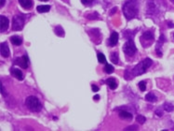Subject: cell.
Wrapping results in <instances>:
<instances>
[{
	"label": "cell",
	"instance_id": "6da1fadb",
	"mask_svg": "<svg viewBox=\"0 0 174 131\" xmlns=\"http://www.w3.org/2000/svg\"><path fill=\"white\" fill-rule=\"evenodd\" d=\"M153 61L149 58H145L143 61L140 62L137 66H135L133 68L126 70L125 72V79L126 80H130L135 76H140L143 73L146 72L147 68H149L152 65Z\"/></svg>",
	"mask_w": 174,
	"mask_h": 131
},
{
	"label": "cell",
	"instance_id": "7a4b0ae2",
	"mask_svg": "<svg viewBox=\"0 0 174 131\" xmlns=\"http://www.w3.org/2000/svg\"><path fill=\"white\" fill-rule=\"evenodd\" d=\"M139 12V6L135 0H129L123 6V13L127 20L135 18Z\"/></svg>",
	"mask_w": 174,
	"mask_h": 131
},
{
	"label": "cell",
	"instance_id": "3957f363",
	"mask_svg": "<svg viewBox=\"0 0 174 131\" xmlns=\"http://www.w3.org/2000/svg\"><path fill=\"white\" fill-rule=\"evenodd\" d=\"M25 104L27 106V108L32 110V112H35V113H38L42 109V105H41L40 101L38 100L37 97H34V96H31V97H28L26 98V101H25Z\"/></svg>",
	"mask_w": 174,
	"mask_h": 131
},
{
	"label": "cell",
	"instance_id": "277c9868",
	"mask_svg": "<svg viewBox=\"0 0 174 131\" xmlns=\"http://www.w3.org/2000/svg\"><path fill=\"white\" fill-rule=\"evenodd\" d=\"M123 51H124L126 55H129V56H132L135 54V53L137 52V48L135 46V43L133 41L132 38H129L128 41L124 44V46H123Z\"/></svg>",
	"mask_w": 174,
	"mask_h": 131
},
{
	"label": "cell",
	"instance_id": "5b68a950",
	"mask_svg": "<svg viewBox=\"0 0 174 131\" xmlns=\"http://www.w3.org/2000/svg\"><path fill=\"white\" fill-rule=\"evenodd\" d=\"M24 26V18L23 16H14L12 19V29L14 31H20Z\"/></svg>",
	"mask_w": 174,
	"mask_h": 131
},
{
	"label": "cell",
	"instance_id": "8992f818",
	"mask_svg": "<svg viewBox=\"0 0 174 131\" xmlns=\"http://www.w3.org/2000/svg\"><path fill=\"white\" fill-rule=\"evenodd\" d=\"M153 40H154V34L151 31L144 32L141 37V43L144 48H147L149 45H151Z\"/></svg>",
	"mask_w": 174,
	"mask_h": 131
},
{
	"label": "cell",
	"instance_id": "52a82bcc",
	"mask_svg": "<svg viewBox=\"0 0 174 131\" xmlns=\"http://www.w3.org/2000/svg\"><path fill=\"white\" fill-rule=\"evenodd\" d=\"M157 13V6L153 0H148L147 2V15H156Z\"/></svg>",
	"mask_w": 174,
	"mask_h": 131
},
{
	"label": "cell",
	"instance_id": "ba28073f",
	"mask_svg": "<svg viewBox=\"0 0 174 131\" xmlns=\"http://www.w3.org/2000/svg\"><path fill=\"white\" fill-rule=\"evenodd\" d=\"M14 64L20 66L23 68H27L28 67V64H29V60L27 55H23L22 57H18L14 60Z\"/></svg>",
	"mask_w": 174,
	"mask_h": 131
},
{
	"label": "cell",
	"instance_id": "9c48e42d",
	"mask_svg": "<svg viewBox=\"0 0 174 131\" xmlns=\"http://www.w3.org/2000/svg\"><path fill=\"white\" fill-rule=\"evenodd\" d=\"M0 50H1V54L3 57L7 58L9 56V49L7 42H2L0 44Z\"/></svg>",
	"mask_w": 174,
	"mask_h": 131
},
{
	"label": "cell",
	"instance_id": "30bf717a",
	"mask_svg": "<svg viewBox=\"0 0 174 131\" xmlns=\"http://www.w3.org/2000/svg\"><path fill=\"white\" fill-rule=\"evenodd\" d=\"M10 72H11L12 76H14V77H15L16 79H18L19 80H23V74L22 70H20V69L12 67L11 69H10Z\"/></svg>",
	"mask_w": 174,
	"mask_h": 131
},
{
	"label": "cell",
	"instance_id": "8fae6325",
	"mask_svg": "<svg viewBox=\"0 0 174 131\" xmlns=\"http://www.w3.org/2000/svg\"><path fill=\"white\" fill-rule=\"evenodd\" d=\"M166 40H165V37H164L163 35H161L160 36V38H159V40L157 41V47H156V52H157V54H158V56H161L162 55V51H161V46H162V43L163 42H165Z\"/></svg>",
	"mask_w": 174,
	"mask_h": 131
},
{
	"label": "cell",
	"instance_id": "7c38bea8",
	"mask_svg": "<svg viewBox=\"0 0 174 131\" xmlns=\"http://www.w3.org/2000/svg\"><path fill=\"white\" fill-rule=\"evenodd\" d=\"M118 41V34L117 32H112L110 38H109V45L110 46H116Z\"/></svg>",
	"mask_w": 174,
	"mask_h": 131
},
{
	"label": "cell",
	"instance_id": "4fadbf2b",
	"mask_svg": "<svg viewBox=\"0 0 174 131\" xmlns=\"http://www.w3.org/2000/svg\"><path fill=\"white\" fill-rule=\"evenodd\" d=\"M0 19H1V31L2 32H4V31H6V30L8 28V24H9V22H8V18H6L5 16H0Z\"/></svg>",
	"mask_w": 174,
	"mask_h": 131
},
{
	"label": "cell",
	"instance_id": "5bb4252c",
	"mask_svg": "<svg viewBox=\"0 0 174 131\" xmlns=\"http://www.w3.org/2000/svg\"><path fill=\"white\" fill-rule=\"evenodd\" d=\"M20 5L24 8H31L34 5L33 0H19Z\"/></svg>",
	"mask_w": 174,
	"mask_h": 131
},
{
	"label": "cell",
	"instance_id": "9a60e30c",
	"mask_svg": "<svg viewBox=\"0 0 174 131\" xmlns=\"http://www.w3.org/2000/svg\"><path fill=\"white\" fill-rule=\"evenodd\" d=\"M119 116L122 119H125V120H131L132 119V114L129 112H128V110H119Z\"/></svg>",
	"mask_w": 174,
	"mask_h": 131
},
{
	"label": "cell",
	"instance_id": "2e32d148",
	"mask_svg": "<svg viewBox=\"0 0 174 131\" xmlns=\"http://www.w3.org/2000/svg\"><path fill=\"white\" fill-rule=\"evenodd\" d=\"M105 83H106V84L109 86V88L112 89V90H115V89H117V82H116V80L113 79V78L107 79Z\"/></svg>",
	"mask_w": 174,
	"mask_h": 131
},
{
	"label": "cell",
	"instance_id": "e0dca14e",
	"mask_svg": "<svg viewBox=\"0 0 174 131\" xmlns=\"http://www.w3.org/2000/svg\"><path fill=\"white\" fill-rule=\"evenodd\" d=\"M10 41H11V43L15 46H20L23 43V39L19 36H12L11 38H10Z\"/></svg>",
	"mask_w": 174,
	"mask_h": 131
},
{
	"label": "cell",
	"instance_id": "ac0fdd59",
	"mask_svg": "<svg viewBox=\"0 0 174 131\" xmlns=\"http://www.w3.org/2000/svg\"><path fill=\"white\" fill-rule=\"evenodd\" d=\"M50 9V6L48 5H42V6H37L36 11L40 13H44V12H48Z\"/></svg>",
	"mask_w": 174,
	"mask_h": 131
},
{
	"label": "cell",
	"instance_id": "d6986e66",
	"mask_svg": "<svg viewBox=\"0 0 174 131\" xmlns=\"http://www.w3.org/2000/svg\"><path fill=\"white\" fill-rule=\"evenodd\" d=\"M54 32L59 37H64V30L63 29L61 25H57L54 29Z\"/></svg>",
	"mask_w": 174,
	"mask_h": 131
},
{
	"label": "cell",
	"instance_id": "ffe728a7",
	"mask_svg": "<svg viewBox=\"0 0 174 131\" xmlns=\"http://www.w3.org/2000/svg\"><path fill=\"white\" fill-rule=\"evenodd\" d=\"M145 99L147 100V101H149V102H156L157 100V97L155 96V94L154 93H148L146 96H145Z\"/></svg>",
	"mask_w": 174,
	"mask_h": 131
},
{
	"label": "cell",
	"instance_id": "44dd1931",
	"mask_svg": "<svg viewBox=\"0 0 174 131\" xmlns=\"http://www.w3.org/2000/svg\"><path fill=\"white\" fill-rule=\"evenodd\" d=\"M81 2H82V4L87 7H91L94 4H96L98 2V0H81Z\"/></svg>",
	"mask_w": 174,
	"mask_h": 131
},
{
	"label": "cell",
	"instance_id": "7402d4cb",
	"mask_svg": "<svg viewBox=\"0 0 174 131\" xmlns=\"http://www.w3.org/2000/svg\"><path fill=\"white\" fill-rule=\"evenodd\" d=\"M110 59L114 64H118V54L117 52L112 53L111 56H110Z\"/></svg>",
	"mask_w": 174,
	"mask_h": 131
},
{
	"label": "cell",
	"instance_id": "603a6c76",
	"mask_svg": "<svg viewBox=\"0 0 174 131\" xmlns=\"http://www.w3.org/2000/svg\"><path fill=\"white\" fill-rule=\"evenodd\" d=\"M162 107H163V109L165 110L166 112H168V113H170V112H172V110H174L173 105L170 104V103H164Z\"/></svg>",
	"mask_w": 174,
	"mask_h": 131
},
{
	"label": "cell",
	"instance_id": "cb8c5ba5",
	"mask_svg": "<svg viewBox=\"0 0 174 131\" xmlns=\"http://www.w3.org/2000/svg\"><path fill=\"white\" fill-rule=\"evenodd\" d=\"M97 57H98V61L101 64H106V58H105L104 54H102L101 53H99L97 54Z\"/></svg>",
	"mask_w": 174,
	"mask_h": 131
},
{
	"label": "cell",
	"instance_id": "d4e9b609",
	"mask_svg": "<svg viewBox=\"0 0 174 131\" xmlns=\"http://www.w3.org/2000/svg\"><path fill=\"white\" fill-rule=\"evenodd\" d=\"M104 70H105V72H106L107 74H111V73L114 72L115 68H114V67H113L112 65L106 64V65H105V68H104Z\"/></svg>",
	"mask_w": 174,
	"mask_h": 131
},
{
	"label": "cell",
	"instance_id": "484cf974",
	"mask_svg": "<svg viewBox=\"0 0 174 131\" xmlns=\"http://www.w3.org/2000/svg\"><path fill=\"white\" fill-rule=\"evenodd\" d=\"M136 121H137L138 123H140V124H144V122L146 121V119H145L144 116H142V115H138V116L136 117Z\"/></svg>",
	"mask_w": 174,
	"mask_h": 131
},
{
	"label": "cell",
	"instance_id": "4316f807",
	"mask_svg": "<svg viewBox=\"0 0 174 131\" xmlns=\"http://www.w3.org/2000/svg\"><path fill=\"white\" fill-rule=\"evenodd\" d=\"M139 88H140L141 91H145V90H146L145 82H140L139 83Z\"/></svg>",
	"mask_w": 174,
	"mask_h": 131
},
{
	"label": "cell",
	"instance_id": "83f0119b",
	"mask_svg": "<svg viewBox=\"0 0 174 131\" xmlns=\"http://www.w3.org/2000/svg\"><path fill=\"white\" fill-rule=\"evenodd\" d=\"M138 126H128L125 128V130H137Z\"/></svg>",
	"mask_w": 174,
	"mask_h": 131
},
{
	"label": "cell",
	"instance_id": "f1b7e54d",
	"mask_svg": "<svg viewBox=\"0 0 174 131\" xmlns=\"http://www.w3.org/2000/svg\"><path fill=\"white\" fill-rule=\"evenodd\" d=\"M91 87H92V91H93V92H98L99 91V87L96 86L95 84H92Z\"/></svg>",
	"mask_w": 174,
	"mask_h": 131
},
{
	"label": "cell",
	"instance_id": "f546056e",
	"mask_svg": "<svg viewBox=\"0 0 174 131\" xmlns=\"http://www.w3.org/2000/svg\"><path fill=\"white\" fill-rule=\"evenodd\" d=\"M156 114H157V115L160 117V116H162V114H163V113H162V112H160L159 110H156Z\"/></svg>",
	"mask_w": 174,
	"mask_h": 131
},
{
	"label": "cell",
	"instance_id": "4dcf8cb0",
	"mask_svg": "<svg viewBox=\"0 0 174 131\" xmlns=\"http://www.w3.org/2000/svg\"><path fill=\"white\" fill-rule=\"evenodd\" d=\"M1 87H2V95H3V96H6V92H5V88H4V85L2 84V85H1Z\"/></svg>",
	"mask_w": 174,
	"mask_h": 131
},
{
	"label": "cell",
	"instance_id": "1f68e13d",
	"mask_svg": "<svg viewBox=\"0 0 174 131\" xmlns=\"http://www.w3.org/2000/svg\"><path fill=\"white\" fill-rule=\"evenodd\" d=\"M99 98H100V96H98V95L94 97V100H98Z\"/></svg>",
	"mask_w": 174,
	"mask_h": 131
},
{
	"label": "cell",
	"instance_id": "d6a6232c",
	"mask_svg": "<svg viewBox=\"0 0 174 131\" xmlns=\"http://www.w3.org/2000/svg\"><path fill=\"white\" fill-rule=\"evenodd\" d=\"M5 4V0H1V7H3Z\"/></svg>",
	"mask_w": 174,
	"mask_h": 131
},
{
	"label": "cell",
	"instance_id": "836d02e7",
	"mask_svg": "<svg viewBox=\"0 0 174 131\" xmlns=\"http://www.w3.org/2000/svg\"><path fill=\"white\" fill-rule=\"evenodd\" d=\"M41 1H48V0H41Z\"/></svg>",
	"mask_w": 174,
	"mask_h": 131
},
{
	"label": "cell",
	"instance_id": "e575fe53",
	"mask_svg": "<svg viewBox=\"0 0 174 131\" xmlns=\"http://www.w3.org/2000/svg\"><path fill=\"white\" fill-rule=\"evenodd\" d=\"M170 1H171V2H173V3H174V0H170Z\"/></svg>",
	"mask_w": 174,
	"mask_h": 131
}]
</instances>
